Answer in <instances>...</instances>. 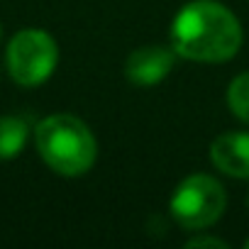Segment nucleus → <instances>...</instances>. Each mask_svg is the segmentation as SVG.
Returning a JSON list of instances; mask_svg holds the SVG:
<instances>
[{
    "label": "nucleus",
    "mask_w": 249,
    "mask_h": 249,
    "mask_svg": "<svg viewBox=\"0 0 249 249\" xmlns=\"http://www.w3.org/2000/svg\"><path fill=\"white\" fill-rule=\"evenodd\" d=\"M171 47L176 56L198 64L230 61L242 47V25L217 0H193L171 22Z\"/></svg>",
    "instance_id": "obj_1"
},
{
    "label": "nucleus",
    "mask_w": 249,
    "mask_h": 249,
    "mask_svg": "<svg viewBox=\"0 0 249 249\" xmlns=\"http://www.w3.org/2000/svg\"><path fill=\"white\" fill-rule=\"evenodd\" d=\"M35 144L44 164L69 178L90 171L98 157V142L90 127L69 112L44 117L35 130Z\"/></svg>",
    "instance_id": "obj_2"
},
{
    "label": "nucleus",
    "mask_w": 249,
    "mask_h": 249,
    "mask_svg": "<svg viewBox=\"0 0 249 249\" xmlns=\"http://www.w3.org/2000/svg\"><path fill=\"white\" fill-rule=\"evenodd\" d=\"M227 205L222 183L208 174H193L183 178L171 196V215L186 230H205L215 225Z\"/></svg>",
    "instance_id": "obj_3"
},
{
    "label": "nucleus",
    "mask_w": 249,
    "mask_h": 249,
    "mask_svg": "<svg viewBox=\"0 0 249 249\" xmlns=\"http://www.w3.org/2000/svg\"><path fill=\"white\" fill-rule=\"evenodd\" d=\"M8 73L20 86H42L59 64V47L44 30H20L8 44Z\"/></svg>",
    "instance_id": "obj_4"
},
{
    "label": "nucleus",
    "mask_w": 249,
    "mask_h": 249,
    "mask_svg": "<svg viewBox=\"0 0 249 249\" xmlns=\"http://www.w3.org/2000/svg\"><path fill=\"white\" fill-rule=\"evenodd\" d=\"M174 61H176L174 47L171 49L159 47V44L140 47L124 61V76L135 86H157L171 73Z\"/></svg>",
    "instance_id": "obj_5"
},
{
    "label": "nucleus",
    "mask_w": 249,
    "mask_h": 249,
    "mask_svg": "<svg viewBox=\"0 0 249 249\" xmlns=\"http://www.w3.org/2000/svg\"><path fill=\"white\" fill-rule=\"evenodd\" d=\"M217 171L232 178H249V132H222L210 144Z\"/></svg>",
    "instance_id": "obj_6"
},
{
    "label": "nucleus",
    "mask_w": 249,
    "mask_h": 249,
    "mask_svg": "<svg viewBox=\"0 0 249 249\" xmlns=\"http://www.w3.org/2000/svg\"><path fill=\"white\" fill-rule=\"evenodd\" d=\"M30 137V124L25 117L18 115H3L0 117V161L15 159Z\"/></svg>",
    "instance_id": "obj_7"
},
{
    "label": "nucleus",
    "mask_w": 249,
    "mask_h": 249,
    "mask_svg": "<svg viewBox=\"0 0 249 249\" xmlns=\"http://www.w3.org/2000/svg\"><path fill=\"white\" fill-rule=\"evenodd\" d=\"M227 105L242 122L249 124V71L234 76L227 86Z\"/></svg>",
    "instance_id": "obj_8"
},
{
    "label": "nucleus",
    "mask_w": 249,
    "mask_h": 249,
    "mask_svg": "<svg viewBox=\"0 0 249 249\" xmlns=\"http://www.w3.org/2000/svg\"><path fill=\"white\" fill-rule=\"evenodd\" d=\"M186 247H188V249H196V247H217V249H225L227 242H225V239H217V237L203 234V237H191V239L186 242Z\"/></svg>",
    "instance_id": "obj_9"
},
{
    "label": "nucleus",
    "mask_w": 249,
    "mask_h": 249,
    "mask_svg": "<svg viewBox=\"0 0 249 249\" xmlns=\"http://www.w3.org/2000/svg\"><path fill=\"white\" fill-rule=\"evenodd\" d=\"M244 247H247V249H249V237H247V239H244Z\"/></svg>",
    "instance_id": "obj_10"
},
{
    "label": "nucleus",
    "mask_w": 249,
    "mask_h": 249,
    "mask_svg": "<svg viewBox=\"0 0 249 249\" xmlns=\"http://www.w3.org/2000/svg\"><path fill=\"white\" fill-rule=\"evenodd\" d=\"M0 35H3V27H0Z\"/></svg>",
    "instance_id": "obj_11"
},
{
    "label": "nucleus",
    "mask_w": 249,
    "mask_h": 249,
    "mask_svg": "<svg viewBox=\"0 0 249 249\" xmlns=\"http://www.w3.org/2000/svg\"><path fill=\"white\" fill-rule=\"evenodd\" d=\"M247 203H249V196H247Z\"/></svg>",
    "instance_id": "obj_12"
}]
</instances>
